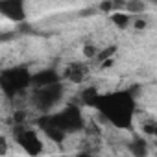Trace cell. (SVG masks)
<instances>
[{
  "label": "cell",
  "instance_id": "obj_1",
  "mask_svg": "<svg viewBox=\"0 0 157 157\" xmlns=\"http://www.w3.org/2000/svg\"><path fill=\"white\" fill-rule=\"evenodd\" d=\"M93 107H96L100 117L118 129L131 128V122L137 111L135 96L131 91H115L105 94L98 93L96 98L93 100Z\"/></svg>",
  "mask_w": 157,
  "mask_h": 157
},
{
  "label": "cell",
  "instance_id": "obj_2",
  "mask_svg": "<svg viewBox=\"0 0 157 157\" xmlns=\"http://www.w3.org/2000/svg\"><path fill=\"white\" fill-rule=\"evenodd\" d=\"M39 122L48 124V126H52V128H57V129L63 131L65 135L78 133V131H82V129L85 128L83 113H82L80 105H76V104H70V105L63 107L61 111L48 113V115L41 117Z\"/></svg>",
  "mask_w": 157,
  "mask_h": 157
},
{
  "label": "cell",
  "instance_id": "obj_3",
  "mask_svg": "<svg viewBox=\"0 0 157 157\" xmlns=\"http://www.w3.org/2000/svg\"><path fill=\"white\" fill-rule=\"evenodd\" d=\"M32 87V72L24 65H15L0 72V89L10 98Z\"/></svg>",
  "mask_w": 157,
  "mask_h": 157
},
{
  "label": "cell",
  "instance_id": "obj_4",
  "mask_svg": "<svg viewBox=\"0 0 157 157\" xmlns=\"http://www.w3.org/2000/svg\"><path fill=\"white\" fill-rule=\"evenodd\" d=\"M63 94H65L63 82L54 83V85H48V87H39V89H33L32 91V104L39 111H43L44 115H48L63 100Z\"/></svg>",
  "mask_w": 157,
  "mask_h": 157
},
{
  "label": "cell",
  "instance_id": "obj_5",
  "mask_svg": "<svg viewBox=\"0 0 157 157\" xmlns=\"http://www.w3.org/2000/svg\"><path fill=\"white\" fill-rule=\"evenodd\" d=\"M13 139H15V142H17L30 157L41 155L43 150H44V144H43L39 133H37L33 128H26L24 124H22V126H15V129H13Z\"/></svg>",
  "mask_w": 157,
  "mask_h": 157
},
{
  "label": "cell",
  "instance_id": "obj_6",
  "mask_svg": "<svg viewBox=\"0 0 157 157\" xmlns=\"http://www.w3.org/2000/svg\"><path fill=\"white\" fill-rule=\"evenodd\" d=\"M0 15L11 22H22L26 19V6L21 0H0Z\"/></svg>",
  "mask_w": 157,
  "mask_h": 157
},
{
  "label": "cell",
  "instance_id": "obj_7",
  "mask_svg": "<svg viewBox=\"0 0 157 157\" xmlns=\"http://www.w3.org/2000/svg\"><path fill=\"white\" fill-rule=\"evenodd\" d=\"M87 74H89V67L83 61H72V63H68L65 67V72H63L65 80H68L70 83H82L87 78Z\"/></svg>",
  "mask_w": 157,
  "mask_h": 157
},
{
  "label": "cell",
  "instance_id": "obj_8",
  "mask_svg": "<svg viewBox=\"0 0 157 157\" xmlns=\"http://www.w3.org/2000/svg\"><path fill=\"white\" fill-rule=\"evenodd\" d=\"M59 82H61V76L54 68H43V70L32 74V87L33 89L48 87V85H54V83H59Z\"/></svg>",
  "mask_w": 157,
  "mask_h": 157
},
{
  "label": "cell",
  "instance_id": "obj_9",
  "mask_svg": "<svg viewBox=\"0 0 157 157\" xmlns=\"http://www.w3.org/2000/svg\"><path fill=\"white\" fill-rule=\"evenodd\" d=\"M128 150L133 157H148L150 153V146H148V140L144 137H133L131 142L128 144Z\"/></svg>",
  "mask_w": 157,
  "mask_h": 157
},
{
  "label": "cell",
  "instance_id": "obj_10",
  "mask_svg": "<svg viewBox=\"0 0 157 157\" xmlns=\"http://www.w3.org/2000/svg\"><path fill=\"white\" fill-rule=\"evenodd\" d=\"M109 17H111V22H113L117 28H120V30L128 28V26L133 22V17H131V15H128L126 11H113Z\"/></svg>",
  "mask_w": 157,
  "mask_h": 157
},
{
  "label": "cell",
  "instance_id": "obj_11",
  "mask_svg": "<svg viewBox=\"0 0 157 157\" xmlns=\"http://www.w3.org/2000/svg\"><path fill=\"white\" fill-rule=\"evenodd\" d=\"M142 133L148 135V137H155V135H157V124H155V120L144 122V124H142Z\"/></svg>",
  "mask_w": 157,
  "mask_h": 157
},
{
  "label": "cell",
  "instance_id": "obj_12",
  "mask_svg": "<svg viewBox=\"0 0 157 157\" xmlns=\"http://www.w3.org/2000/svg\"><path fill=\"white\" fill-rule=\"evenodd\" d=\"M98 46H94V44H85L83 46V56L87 57V59H94L96 57V54H98Z\"/></svg>",
  "mask_w": 157,
  "mask_h": 157
},
{
  "label": "cell",
  "instance_id": "obj_13",
  "mask_svg": "<svg viewBox=\"0 0 157 157\" xmlns=\"http://www.w3.org/2000/svg\"><path fill=\"white\" fill-rule=\"evenodd\" d=\"M8 150H10L8 139H6L4 135H0V157H2V155H6V153H8Z\"/></svg>",
  "mask_w": 157,
  "mask_h": 157
},
{
  "label": "cell",
  "instance_id": "obj_14",
  "mask_svg": "<svg viewBox=\"0 0 157 157\" xmlns=\"http://www.w3.org/2000/svg\"><path fill=\"white\" fill-rule=\"evenodd\" d=\"M133 26H135L137 30H144V28L148 26V22H146V19H140V17H139V19L133 21Z\"/></svg>",
  "mask_w": 157,
  "mask_h": 157
},
{
  "label": "cell",
  "instance_id": "obj_15",
  "mask_svg": "<svg viewBox=\"0 0 157 157\" xmlns=\"http://www.w3.org/2000/svg\"><path fill=\"white\" fill-rule=\"evenodd\" d=\"M74 157H94V155H93L91 151H87V150H85V151H80V153H76Z\"/></svg>",
  "mask_w": 157,
  "mask_h": 157
}]
</instances>
